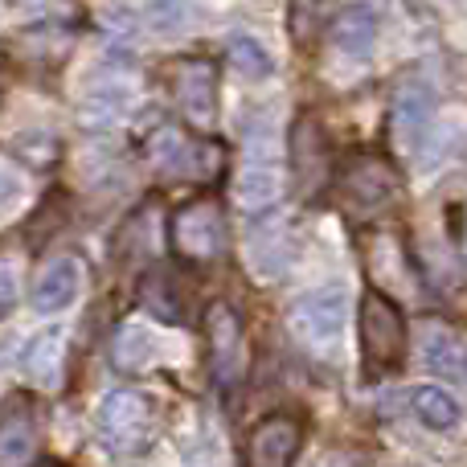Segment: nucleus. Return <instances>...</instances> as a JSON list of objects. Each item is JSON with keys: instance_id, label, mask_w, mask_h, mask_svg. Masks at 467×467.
Returning a JSON list of instances; mask_svg holds the SVG:
<instances>
[{"instance_id": "1", "label": "nucleus", "mask_w": 467, "mask_h": 467, "mask_svg": "<svg viewBox=\"0 0 467 467\" xmlns=\"http://www.w3.org/2000/svg\"><path fill=\"white\" fill-rule=\"evenodd\" d=\"M357 324H361L365 369H369L373 378H386V373L402 369L406 365V316L386 291H378V287L365 291Z\"/></svg>"}, {"instance_id": "2", "label": "nucleus", "mask_w": 467, "mask_h": 467, "mask_svg": "<svg viewBox=\"0 0 467 467\" xmlns=\"http://www.w3.org/2000/svg\"><path fill=\"white\" fill-rule=\"evenodd\" d=\"M345 320H348V291L345 283H324L312 287L287 307V324L304 348L316 357H332L345 340Z\"/></svg>"}, {"instance_id": "3", "label": "nucleus", "mask_w": 467, "mask_h": 467, "mask_svg": "<svg viewBox=\"0 0 467 467\" xmlns=\"http://www.w3.org/2000/svg\"><path fill=\"white\" fill-rule=\"evenodd\" d=\"M90 422H95V439L111 455H140L152 443V431H156L152 402L144 394H136V389H111V394H103L95 414H90Z\"/></svg>"}, {"instance_id": "4", "label": "nucleus", "mask_w": 467, "mask_h": 467, "mask_svg": "<svg viewBox=\"0 0 467 467\" xmlns=\"http://www.w3.org/2000/svg\"><path fill=\"white\" fill-rule=\"evenodd\" d=\"M205 337H210V373L218 389H234L246 378V328L230 304H213L205 312Z\"/></svg>"}, {"instance_id": "5", "label": "nucleus", "mask_w": 467, "mask_h": 467, "mask_svg": "<svg viewBox=\"0 0 467 467\" xmlns=\"http://www.w3.org/2000/svg\"><path fill=\"white\" fill-rule=\"evenodd\" d=\"M172 246L181 258L213 263L226 250V222L213 202H189L172 213Z\"/></svg>"}, {"instance_id": "6", "label": "nucleus", "mask_w": 467, "mask_h": 467, "mask_svg": "<svg viewBox=\"0 0 467 467\" xmlns=\"http://www.w3.org/2000/svg\"><path fill=\"white\" fill-rule=\"evenodd\" d=\"M177 107L197 131L213 128L218 119V70L205 57L177 62Z\"/></svg>"}, {"instance_id": "7", "label": "nucleus", "mask_w": 467, "mask_h": 467, "mask_svg": "<svg viewBox=\"0 0 467 467\" xmlns=\"http://www.w3.org/2000/svg\"><path fill=\"white\" fill-rule=\"evenodd\" d=\"M304 447V427L291 414H271L246 439V467H291Z\"/></svg>"}, {"instance_id": "8", "label": "nucleus", "mask_w": 467, "mask_h": 467, "mask_svg": "<svg viewBox=\"0 0 467 467\" xmlns=\"http://www.w3.org/2000/svg\"><path fill=\"white\" fill-rule=\"evenodd\" d=\"M431 128H435V99H431L427 87L419 82H406L394 95V140L406 156L422 152Z\"/></svg>"}, {"instance_id": "9", "label": "nucleus", "mask_w": 467, "mask_h": 467, "mask_svg": "<svg viewBox=\"0 0 467 467\" xmlns=\"http://www.w3.org/2000/svg\"><path fill=\"white\" fill-rule=\"evenodd\" d=\"M340 193H345V202L353 205L357 213H378V210H386V205L394 202L398 181H394V172H389L381 161L365 156V161H353L345 169Z\"/></svg>"}, {"instance_id": "10", "label": "nucleus", "mask_w": 467, "mask_h": 467, "mask_svg": "<svg viewBox=\"0 0 467 467\" xmlns=\"http://www.w3.org/2000/svg\"><path fill=\"white\" fill-rule=\"evenodd\" d=\"M78 291H82V266L74 258H54L37 275V283H33L29 304L37 316H57L78 299Z\"/></svg>"}, {"instance_id": "11", "label": "nucleus", "mask_w": 467, "mask_h": 467, "mask_svg": "<svg viewBox=\"0 0 467 467\" xmlns=\"http://www.w3.org/2000/svg\"><path fill=\"white\" fill-rule=\"evenodd\" d=\"M66 340H70V332L62 328V324H49L46 332H37V337L29 340V348L21 353V369L29 381H37V386L54 389L62 386L66 378Z\"/></svg>"}, {"instance_id": "12", "label": "nucleus", "mask_w": 467, "mask_h": 467, "mask_svg": "<svg viewBox=\"0 0 467 467\" xmlns=\"http://www.w3.org/2000/svg\"><path fill=\"white\" fill-rule=\"evenodd\" d=\"M419 348L427 373H435L439 381H463V340L451 324L427 320L419 328Z\"/></svg>"}, {"instance_id": "13", "label": "nucleus", "mask_w": 467, "mask_h": 467, "mask_svg": "<svg viewBox=\"0 0 467 467\" xmlns=\"http://www.w3.org/2000/svg\"><path fill=\"white\" fill-rule=\"evenodd\" d=\"M37 460V419L25 402L0 410V467H29Z\"/></svg>"}, {"instance_id": "14", "label": "nucleus", "mask_w": 467, "mask_h": 467, "mask_svg": "<svg viewBox=\"0 0 467 467\" xmlns=\"http://www.w3.org/2000/svg\"><path fill=\"white\" fill-rule=\"evenodd\" d=\"M161 348H164V340H161V332H156L152 324L131 320V324H123L119 337H115L111 361L119 365L123 373H144V369H152V365L161 361Z\"/></svg>"}, {"instance_id": "15", "label": "nucleus", "mask_w": 467, "mask_h": 467, "mask_svg": "<svg viewBox=\"0 0 467 467\" xmlns=\"http://www.w3.org/2000/svg\"><path fill=\"white\" fill-rule=\"evenodd\" d=\"M406 402H410L414 419H419L427 431H435V435L455 431L460 427V419H463L460 398H455L451 389H443V386H410L406 389Z\"/></svg>"}, {"instance_id": "16", "label": "nucleus", "mask_w": 467, "mask_h": 467, "mask_svg": "<svg viewBox=\"0 0 467 467\" xmlns=\"http://www.w3.org/2000/svg\"><path fill=\"white\" fill-rule=\"evenodd\" d=\"M378 33H381V16L373 5H348L337 13V21H332V41H337V49H345V54L353 57H365L373 46H378Z\"/></svg>"}, {"instance_id": "17", "label": "nucleus", "mask_w": 467, "mask_h": 467, "mask_svg": "<svg viewBox=\"0 0 467 467\" xmlns=\"http://www.w3.org/2000/svg\"><path fill=\"white\" fill-rule=\"evenodd\" d=\"M291 263V238L283 226H263L246 238V266L254 271V279L275 283Z\"/></svg>"}, {"instance_id": "18", "label": "nucleus", "mask_w": 467, "mask_h": 467, "mask_svg": "<svg viewBox=\"0 0 467 467\" xmlns=\"http://www.w3.org/2000/svg\"><path fill=\"white\" fill-rule=\"evenodd\" d=\"M283 197V177L271 164H246L234 181V202H238L242 213H266L275 210Z\"/></svg>"}, {"instance_id": "19", "label": "nucleus", "mask_w": 467, "mask_h": 467, "mask_svg": "<svg viewBox=\"0 0 467 467\" xmlns=\"http://www.w3.org/2000/svg\"><path fill=\"white\" fill-rule=\"evenodd\" d=\"M148 161L164 177H193L197 172V144L181 128H161L148 140Z\"/></svg>"}, {"instance_id": "20", "label": "nucleus", "mask_w": 467, "mask_h": 467, "mask_svg": "<svg viewBox=\"0 0 467 467\" xmlns=\"http://www.w3.org/2000/svg\"><path fill=\"white\" fill-rule=\"evenodd\" d=\"M291 152H296L299 181L320 185V181H324V164H328V144H324V131H320V123H316L312 115H304V119L296 123V131H291Z\"/></svg>"}, {"instance_id": "21", "label": "nucleus", "mask_w": 467, "mask_h": 467, "mask_svg": "<svg viewBox=\"0 0 467 467\" xmlns=\"http://www.w3.org/2000/svg\"><path fill=\"white\" fill-rule=\"evenodd\" d=\"M131 107V90L123 87V82H103V87H90L87 95H82L78 111L87 123H119L123 115H128Z\"/></svg>"}, {"instance_id": "22", "label": "nucleus", "mask_w": 467, "mask_h": 467, "mask_svg": "<svg viewBox=\"0 0 467 467\" xmlns=\"http://www.w3.org/2000/svg\"><path fill=\"white\" fill-rule=\"evenodd\" d=\"M226 54H230L234 70H238L242 78H250V82H263V78H271L275 74V54L254 37V33H234Z\"/></svg>"}, {"instance_id": "23", "label": "nucleus", "mask_w": 467, "mask_h": 467, "mask_svg": "<svg viewBox=\"0 0 467 467\" xmlns=\"http://www.w3.org/2000/svg\"><path fill=\"white\" fill-rule=\"evenodd\" d=\"M140 16H144V25L152 33L172 37V33L189 29V21H193V0H144Z\"/></svg>"}, {"instance_id": "24", "label": "nucleus", "mask_w": 467, "mask_h": 467, "mask_svg": "<svg viewBox=\"0 0 467 467\" xmlns=\"http://www.w3.org/2000/svg\"><path fill=\"white\" fill-rule=\"evenodd\" d=\"M140 296H144V307L152 316H164V320H185V304L177 299V283H172L169 275H152Z\"/></svg>"}, {"instance_id": "25", "label": "nucleus", "mask_w": 467, "mask_h": 467, "mask_svg": "<svg viewBox=\"0 0 467 467\" xmlns=\"http://www.w3.org/2000/svg\"><path fill=\"white\" fill-rule=\"evenodd\" d=\"M181 467H226V447H222V439L213 435V431H202V435L185 447Z\"/></svg>"}, {"instance_id": "26", "label": "nucleus", "mask_w": 467, "mask_h": 467, "mask_svg": "<svg viewBox=\"0 0 467 467\" xmlns=\"http://www.w3.org/2000/svg\"><path fill=\"white\" fill-rule=\"evenodd\" d=\"M21 202V177L8 164H0V210H13Z\"/></svg>"}, {"instance_id": "27", "label": "nucleus", "mask_w": 467, "mask_h": 467, "mask_svg": "<svg viewBox=\"0 0 467 467\" xmlns=\"http://www.w3.org/2000/svg\"><path fill=\"white\" fill-rule=\"evenodd\" d=\"M16 299V263L13 258H0V307Z\"/></svg>"}, {"instance_id": "28", "label": "nucleus", "mask_w": 467, "mask_h": 467, "mask_svg": "<svg viewBox=\"0 0 467 467\" xmlns=\"http://www.w3.org/2000/svg\"><path fill=\"white\" fill-rule=\"evenodd\" d=\"M37 467H66V463H37Z\"/></svg>"}]
</instances>
